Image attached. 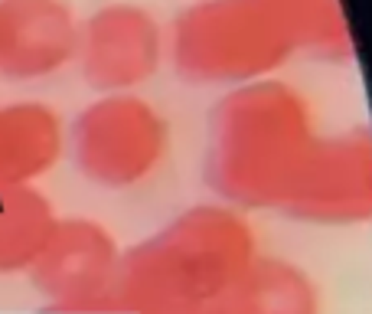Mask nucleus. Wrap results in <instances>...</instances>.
<instances>
[{"label":"nucleus","instance_id":"3","mask_svg":"<svg viewBox=\"0 0 372 314\" xmlns=\"http://www.w3.org/2000/svg\"><path fill=\"white\" fill-rule=\"evenodd\" d=\"M167 49L186 86L223 92L277 76L298 53L265 0H193L167 26Z\"/></svg>","mask_w":372,"mask_h":314},{"label":"nucleus","instance_id":"11","mask_svg":"<svg viewBox=\"0 0 372 314\" xmlns=\"http://www.w3.org/2000/svg\"><path fill=\"white\" fill-rule=\"evenodd\" d=\"M59 219L56 203L36 184L0 190V275H30Z\"/></svg>","mask_w":372,"mask_h":314},{"label":"nucleus","instance_id":"5","mask_svg":"<svg viewBox=\"0 0 372 314\" xmlns=\"http://www.w3.org/2000/svg\"><path fill=\"white\" fill-rule=\"evenodd\" d=\"M167 26L138 0H105L82 20L79 76L95 95L140 92L167 63Z\"/></svg>","mask_w":372,"mask_h":314},{"label":"nucleus","instance_id":"6","mask_svg":"<svg viewBox=\"0 0 372 314\" xmlns=\"http://www.w3.org/2000/svg\"><path fill=\"white\" fill-rule=\"evenodd\" d=\"M124 249L115 233L88 217H63L30 269L49 314H111V292Z\"/></svg>","mask_w":372,"mask_h":314},{"label":"nucleus","instance_id":"1","mask_svg":"<svg viewBox=\"0 0 372 314\" xmlns=\"http://www.w3.org/2000/svg\"><path fill=\"white\" fill-rule=\"evenodd\" d=\"M320 138L314 102L298 86L271 76L229 88L209 115L206 184L242 213H284Z\"/></svg>","mask_w":372,"mask_h":314},{"label":"nucleus","instance_id":"7","mask_svg":"<svg viewBox=\"0 0 372 314\" xmlns=\"http://www.w3.org/2000/svg\"><path fill=\"white\" fill-rule=\"evenodd\" d=\"M284 217L314 226L372 223V128L323 134Z\"/></svg>","mask_w":372,"mask_h":314},{"label":"nucleus","instance_id":"9","mask_svg":"<svg viewBox=\"0 0 372 314\" xmlns=\"http://www.w3.org/2000/svg\"><path fill=\"white\" fill-rule=\"evenodd\" d=\"M69 154V125L43 98L0 102V190L33 187Z\"/></svg>","mask_w":372,"mask_h":314},{"label":"nucleus","instance_id":"4","mask_svg":"<svg viewBox=\"0 0 372 314\" xmlns=\"http://www.w3.org/2000/svg\"><path fill=\"white\" fill-rule=\"evenodd\" d=\"M170 118L140 92L95 95L69 121V157L92 187L124 194L154 180L170 157Z\"/></svg>","mask_w":372,"mask_h":314},{"label":"nucleus","instance_id":"10","mask_svg":"<svg viewBox=\"0 0 372 314\" xmlns=\"http://www.w3.org/2000/svg\"><path fill=\"white\" fill-rule=\"evenodd\" d=\"M235 314H320V285L298 262L281 256H255L242 278L225 295Z\"/></svg>","mask_w":372,"mask_h":314},{"label":"nucleus","instance_id":"12","mask_svg":"<svg viewBox=\"0 0 372 314\" xmlns=\"http://www.w3.org/2000/svg\"><path fill=\"white\" fill-rule=\"evenodd\" d=\"M287 26L294 49L320 63H346L353 59L350 20L343 0H265Z\"/></svg>","mask_w":372,"mask_h":314},{"label":"nucleus","instance_id":"13","mask_svg":"<svg viewBox=\"0 0 372 314\" xmlns=\"http://www.w3.org/2000/svg\"><path fill=\"white\" fill-rule=\"evenodd\" d=\"M193 314H235L229 304H225V298L223 301H216V304H209V308H200V311H193Z\"/></svg>","mask_w":372,"mask_h":314},{"label":"nucleus","instance_id":"8","mask_svg":"<svg viewBox=\"0 0 372 314\" xmlns=\"http://www.w3.org/2000/svg\"><path fill=\"white\" fill-rule=\"evenodd\" d=\"M82 20L69 0H0V79L46 82L79 56Z\"/></svg>","mask_w":372,"mask_h":314},{"label":"nucleus","instance_id":"2","mask_svg":"<svg viewBox=\"0 0 372 314\" xmlns=\"http://www.w3.org/2000/svg\"><path fill=\"white\" fill-rule=\"evenodd\" d=\"M258 256L242 210L196 203L124 249L111 314H193L223 301Z\"/></svg>","mask_w":372,"mask_h":314}]
</instances>
